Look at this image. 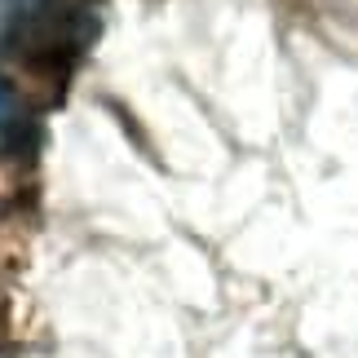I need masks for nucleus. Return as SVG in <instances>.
Returning <instances> with one entry per match:
<instances>
[{
    "label": "nucleus",
    "instance_id": "nucleus-2",
    "mask_svg": "<svg viewBox=\"0 0 358 358\" xmlns=\"http://www.w3.org/2000/svg\"><path fill=\"white\" fill-rule=\"evenodd\" d=\"M18 111H22V102H18V89H13L5 76H0V146L9 142L13 124H18Z\"/></svg>",
    "mask_w": 358,
    "mask_h": 358
},
{
    "label": "nucleus",
    "instance_id": "nucleus-1",
    "mask_svg": "<svg viewBox=\"0 0 358 358\" xmlns=\"http://www.w3.org/2000/svg\"><path fill=\"white\" fill-rule=\"evenodd\" d=\"M53 9V0H0V22H5V36H27L45 22V13Z\"/></svg>",
    "mask_w": 358,
    "mask_h": 358
}]
</instances>
